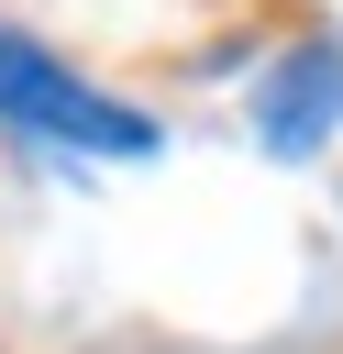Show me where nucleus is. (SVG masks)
Wrapping results in <instances>:
<instances>
[{
    "label": "nucleus",
    "instance_id": "1",
    "mask_svg": "<svg viewBox=\"0 0 343 354\" xmlns=\"http://www.w3.org/2000/svg\"><path fill=\"white\" fill-rule=\"evenodd\" d=\"M0 122L33 133V144H66V155H155V144H166L155 111L89 88L66 55H44V44L11 33V22H0Z\"/></svg>",
    "mask_w": 343,
    "mask_h": 354
},
{
    "label": "nucleus",
    "instance_id": "2",
    "mask_svg": "<svg viewBox=\"0 0 343 354\" xmlns=\"http://www.w3.org/2000/svg\"><path fill=\"white\" fill-rule=\"evenodd\" d=\"M332 133H343V33H310V44H288V55L266 66V88H254V144L288 155V166H310V155H332Z\"/></svg>",
    "mask_w": 343,
    "mask_h": 354
}]
</instances>
